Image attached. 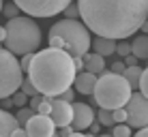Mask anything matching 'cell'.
I'll return each instance as SVG.
<instances>
[{"mask_svg":"<svg viewBox=\"0 0 148 137\" xmlns=\"http://www.w3.org/2000/svg\"><path fill=\"white\" fill-rule=\"evenodd\" d=\"M13 103L17 105V107H24L26 103H30V96L24 92V90H17V92L13 94Z\"/></svg>","mask_w":148,"mask_h":137,"instance_id":"23","label":"cell"},{"mask_svg":"<svg viewBox=\"0 0 148 137\" xmlns=\"http://www.w3.org/2000/svg\"><path fill=\"white\" fill-rule=\"evenodd\" d=\"M64 13H67V17H79V7H77V2H71L67 9H64Z\"/></svg>","mask_w":148,"mask_h":137,"instance_id":"29","label":"cell"},{"mask_svg":"<svg viewBox=\"0 0 148 137\" xmlns=\"http://www.w3.org/2000/svg\"><path fill=\"white\" fill-rule=\"evenodd\" d=\"M112 116H114V122H127V118H129V114H127V107H116L112 109Z\"/></svg>","mask_w":148,"mask_h":137,"instance_id":"24","label":"cell"},{"mask_svg":"<svg viewBox=\"0 0 148 137\" xmlns=\"http://www.w3.org/2000/svg\"><path fill=\"white\" fill-rule=\"evenodd\" d=\"M19 9L30 17H54L58 13H64L73 0H13Z\"/></svg>","mask_w":148,"mask_h":137,"instance_id":"7","label":"cell"},{"mask_svg":"<svg viewBox=\"0 0 148 137\" xmlns=\"http://www.w3.org/2000/svg\"><path fill=\"white\" fill-rule=\"evenodd\" d=\"M95 86H97V73L86 71V69H84V73H77V77H75V90L79 94H92Z\"/></svg>","mask_w":148,"mask_h":137,"instance_id":"12","label":"cell"},{"mask_svg":"<svg viewBox=\"0 0 148 137\" xmlns=\"http://www.w3.org/2000/svg\"><path fill=\"white\" fill-rule=\"evenodd\" d=\"M127 114H129V118H127V124L131 126V129H142V126H148V96L142 92H133L131 94V99L127 101Z\"/></svg>","mask_w":148,"mask_h":137,"instance_id":"8","label":"cell"},{"mask_svg":"<svg viewBox=\"0 0 148 137\" xmlns=\"http://www.w3.org/2000/svg\"><path fill=\"white\" fill-rule=\"evenodd\" d=\"M135 135H137V137H146V135H148V126H142V129H137Z\"/></svg>","mask_w":148,"mask_h":137,"instance_id":"35","label":"cell"},{"mask_svg":"<svg viewBox=\"0 0 148 137\" xmlns=\"http://www.w3.org/2000/svg\"><path fill=\"white\" fill-rule=\"evenodd\" d=\"M137 90H142V92L148 96V67L142 71V79H140V88H137Z\"/></svg>","mask_w":148,"mask_h":137,"instance_id":"28","label":"cell"},{"mask_svg":"<svg viewBox=\"0 0 148 137\" xmlns=\"http://www.w3.org/2000/svg\"><path fill=\"white\" fill-rule=\"evenodd\" d=\"M28 77L34 82L37 90L45 96H60L67 88L75 84L77 69H75L73 56L60 47H52L34 52L32 67Z\"/></svg>","mask_w":148,"mask_h":137,"instance_id":"2","label":"cell"},{"mask_svg":"<svg viewBox=\"0 0 148 137\" xmlns=\"http://www.w3.org/2000/svg\"><path fill=\"white\" fill-rule=\"evenodd\" d=\"M32 58H34V52H32V54H24V56H22L19 64H22V71H24V73H28V71H30V67H32Z\"/></svg>","mask_w":148,"mask_h":137,"instance_id":"26","label":"cell"},{"mask_svg":"<svg viewBox=\"0 0 148 137\" xmlns=\"http://www.w3.org/2000/svg\"><path fill=\"white\" fill-rule=\"evenodd\" d=\"M142 71H144V69H140L137 64H131V67H127V69H125V73H122V75H125V77L129 79V84L133 86V88H140Z\"/></svg>","mask_w":148,"mask_h":137,"instance_id":"17","label":"cell"},{"mask_svg":"<svg viewBox=\"0 0 148 137\" xmlns=\"http://www.w3.org/2000/svg\"><path fill=\"white\" fill-rule=\"evenodd\" d=\"M7 39H4V47L11 49L15 56L32 54L41 45V28L37 26L30 15H17V17L7 19Z\"/></svg>","mask_w":148,"mask_h":137,"instance_id":"5","label":"cell"},{"mask_svg":"<svg viewBox=\"0 0 148 137\" xmlns=\"http://www.w3.org/2000/svg\"><path fill=\"white\" fill-rule=\"evenodd\" d=\"M116 39H110V37H97L92 41V47L97 54L101 56H114L116 54Z\"/></svg>","mask_w":148,"mask_h":137,"instance_id":"14","label":"cell"},{"mask_svg":"<svg viewBox=\"0 0 148 137\" xmlns=\"http://www.w3.org/2000/svg\"><path fill=\"white\" fill-rule=\"evenodd\" d=\"M34 114H37V109H34V107H30V105L26 107V105H24V107H19V111L15 114V118H17V122L22 124V126H26V122L32 118Z\"/></svg>","mask_w":148,"mask_h":137,"instance_id":"18","label":"cell"},{"mask_svg":"<svg viewBox=\"0 0 148 137\" xmlns=\"http://www.w3.org/2000/svg\"><path fill=\"white\" fill-rule=\"evenodd\" d=\"M116 54L118 56H129L131 54V43H127V39H122V41H118V45H116Z\"/></svg>","mask_w":148,"mask_h":137,"instance_id":"25","label":"cell"},{"mask_svg":"<svg viewBox=\"0 0 148 137\" xmlns=\"http://www.w3.org/2000/svg\"><path fill=\"white\" fill-rule=\"evenodd\" d=\"M2 7H4V2H2V0H0V13H2Z\"/></svg>","mask_w":148,"mask_h":137,"instance_id":"38","label":"cell"},{"mask_svg":"<svg viewBox=\"0 0 148 137\" xmlns=\"http://www.w3.org/2000/svg\"><path fill=\"white\" fill-rule=\"evenodd\" d=\"M24 79V71L19 60L15 58L11 49H0V99L13 96L19 90Z\"/></svg>","mask_w":148,"mask_h":137,"instance_id":"6","label":"cell"},{"mask_svg":"<svg viewBox=\"0 0 148 137\" xmlns=\"http://www.w3.org/2000/svg\"><path fill=\"white\" fill-rule=\"evenodd\" d=\"M19 90H24V92H26L28 96H34V94L39 92L37 86H34V82H32L30 77H24V79H22V86H19Z\"/></svg>","mask_w":148,"mask_h":137,"instance_id":"21","label":"cell"},{"mask_svg":"<svg viewBox=\"0 0 148 137\" xmlns=\"http://www.w3.org/2000/svg\"><path fill=\"white\" fill-rule=\"evenodd\" d=\"M133 94V86L129 84V79L122 73H114V71H103L97 77L95 86V103L99 107L105 109H116V107H125L127 101Z\"/></svg>","mask_w":148,"mask_h":137,"instance_id":"4","label":"cell"},{"mask_svg":"<svg viewBox=\"0 0 148 137\" xmlns=\"http://www.w3.org/2000/svg\"><path fill=\"white\" fill-rule=\"evenodd\" d=\"M39 114H52V96H45L43 101H41V105L37 107Z\"/></svg>","mask_w":148,"mask_h":137,"instance_id":"27","label":"cell"},{"mask_svg":"<svg viewBox=\"0 0 148 137\" xmlns=\"http://www.w3.org/2000/svg\"><path fill=\"white\" fill-rule=\"evenodd\" d=\"M75 92H77L75 88H67L62 94H60V99H64V101H69V103H73V99H75Z\"/></svg>","mask_w":148,"mask_h":137,"instance_id":"30","label":"cell"},{"mask_svg":"<svg viewBox=\"0 0 148 137\" xmlns=\"http://www.w3.org/2000/svg\"><path fill=\"white\" fill-rule=\"evenodd\" d=\"M26 133L28 135H34V137H52L56 135V122L52 120L49 114H34L32 118L26 122Z\"/></svg>","mask_w":148,"mask_h":137,"instance_id":"9","label":"cell"},{"mask_svg":"<svg viewBox=\"0 0 148 137\" xmlns=\"http://www.w3.org/2000/svg\"><path fill=\"white\" fill-rule=\"evenodd\" d=\"M84 62H86V71H92V73H103V69H105V56H101V54H84Z\"/></svg>","mask_w":148,"mask_h":137,"instance_id":"15","label":"cell"},{"mask_svg":"<svg viewBox=\"0 0 148 137\" xmlns=\"http://www.w3.org/2000/svg\"><path fill=\"white\" fill-rule=\"evenodd\" d=\"M90 30L84 22L77 17H64L56 22L47 32V43L52 47H60L71 56H84L88 54L92 39H90Z\"/></svg>","mask_w":148,"mask_h":137,"instance_id":"3","label":"cell"},{"mask_svg":"<svg viewBox=\"0 0 148 137\" xmlns=\"http://www.w3.org/2000/svg\"><path fill=\"white\" fill-rule=\"evenodd\" d=\"M19 126L17 118L11 116V111L0 107V137H7V135H13V131Z\"/></svg>","mask_w":148,"mask_h":137,"instance_id":"13","label":"cell"},{"mask_svg":"<svg viewBox=\"0 0 148 137\" xmlns=\"http://www.w3.org/2000/svg\"><path fill=\"white\" fill-rule=\"evenodd\" d=\"M73 62H75V69L82 71L86 67V62H84V56H73Z\"/></svg>","mask_w":148,"mask_h":137,"instance_id":"33","label":"cell"},{"mask_svg":"<svg viewBox=\"0 0 148 137\" xmlns=\"http://www.w3.org/2000/svg\"><path fill=\"white\" fill-rule=\"evenodd\" d=\"M140 30H144V32L148 34V19H146V22H144V24H142V28H140Z\"/></svg>","mask_w":148,"mask_h":137,"instance_id":"37","label":"cell"},{"mask_svg":"<svg viewBox=\"0 0 148 137\" xmlns=\"http://www.w3.org/2000/svg\"><path fill=\"white\" fill-rule=\"evenodd\" d=\"M19 11H22V9H19L15 2H13V4H11V2H7V4L2 7V15H4L7 19H11V17H17V13H19Z\"/></svg>","mask_w":148,"mask_h":137,"instance_id":"22","label":"cell"},{"mask_svg":"<svg viewBox=\"0 0 148 137\" xmlns=\"http://www.w3.org/2000/svg\"><path fill=\"white\" fill-rule=\"evenodd\" d=\"M97 120L101 122V126H114V116H112V109H105V107H99L97 111Z\"/></svg>","mask_w":148,"mask_h":137,"instance_id":"19","label":"cell"},{"mask_svg":"<svg viewBox=\"0 0 148 137\" xmlns=\"http://www.w3.org/2000/svg\"><path fill=\"white\" fill-rule=\"evenodd\" d=\"M2 45H4V43H2V41H0V49H2Z\"/></svg>","mask_w":148,"mask_h":137,"instance_id":"39","label":"cell"},{"mask_svg":"<svg viewBox=\"0 0 148 137\" xmlns=\"http://www.w3.org/2000/svg\"><path fill=\"white\" fill-rule=\"evenodd\" d=\"M125 69H127V62H122V60H116V62L112 64V71H114V73H125Z\"/></svg>","mask_w":148,"mask_h":137,"instance_id":"32","label":"cell"},{"mask_svg":"<svg viewBox=\"0 0 148 137\" xmlns=\"http://www.w3.org/2000/svg\"><path fill=\"white\" fill-rule=\"evenodd\" d=\"M112 135H116V137H131V126L127 122H118V124L112 126Z\"/></svg>","mask_w":148,"mask_h":137,"instance_id":"20","label":"cell"},{"mask_svg":"<svg viewBox=\"0 0 148 137\" xmlns=\"http://www.w3.org/2000/svg\"><path fill=\"white\" fill-rule=\"evenodd\" d=\"M79 17L97 37L116 41L135 34L148 19V0H77Z\"/></svg>","mask_w":148,"mask_h":137,"instance_id":"1","label":"cell"},{"mask_svg":"<svg viewBox=\"0 0 148 137\" xmlns=\"http://www.w3.org/2000/svg\"><path fill=\"white\" fill-rule=\"evenodd\" d=\"M90 135H97V133H99V131H101V122H92V124H90Z\"/></svg>","mask_w":148,"mask_h":137,"instance_id":"34","label":"cell"},{"mask_svg":"<svg viewBox=\"0 0 148 137\" xmlns=\"http://www.w3.org/2000/svg\"><path fill=\"white\" fill-rule=\"evenodd\" d=\"M4 39H7V26H0V41L4 43Z\"/></svg>","mask_w":148,"mask_h":137,"instance_id":"36","label":"cell"},{"mask_svg":"<svg viewBox=\"0 0 148 137\" xmlns=\"http://www.w3.org/2000/svg\"><path fill=\"white\" fill-rule=\"evenodd\" d=\"M131 54H135L140 60H148V34H140L131 41Z\"/></svg>","mask_w":148,"mask_h":137,"instance_id":"16","label":"cell"},{"mask_svg":"<svg viewBox=\"0 0 148 137\" xmlns=\"http://www.w3.org/2000/svg\"><path fill=\"white\" fill-rule=\"evenodd\" d=\"M95 122V109L86 103H73V129L75 131H88Z\"/></svg>","mask_w":148,"mask_h":137,"instance_id":"11","label":"cell"},{"mask_svg":"<svg viewBox=\"0 0 148 137\" xmlns=\"http://www.w3.org/2000/svg\"><path fill=\"white\" fill-rule=\"evenodd\" d=\"M58 135H64V137H71V135H75V129H73V124H69V126H60V129H58Z\"/></svg>","mask_w":148,"mask_h":137,"instance_id":"31","label":"cell"},{"mask_svg":"<svg viewBox=\"0 0 148 137\" xmlns=\"http://www.w3.org/2000/svg\"><path fill=\"white\" fill-rule=\"evenodd\" d=\"M52 120L56 122V126H69L73 122V103L60 99V96H52Z\"/></svg>","mask_w":148,"mask_h":137,"instance_id":"10","label":"cell"}]
</instances>
